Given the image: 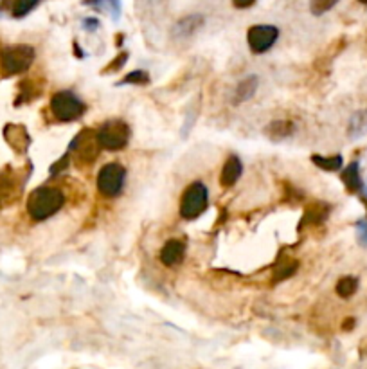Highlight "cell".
<instances>
[{
	"instance_id": "cell-25",
	"label": "cell",
	"mask_w": 367,
	"mask_h": 369,
	"mask_svg": "<svg viewBox=\"0 0 367 369\" xmlns=\"http://www.w3.org/2000/svg\"><path fill=\"white\" fill-rule=\"evenodd\" d=\"M149 83V74L146 70L137 69L133 72L126 74L125 78L119 82V85H148Z\"/></svg>"
},
{
	"instance_id": "cell-32",
	"label": "cell",
	"mask_w": 367,
	"mask_h": 369,
	"mask_svg": "<svg viewBox=\"0 0 367 369\" xmlns=\"http://www.w3.org/2000/svg\"><path fill=\"white\" fill-rule=\"evenodd\" d=\"M360 4H367V0H358Z\"/></svg>"
},
{
	"instance_id": "cell-24",
	"label": "cell",
	"mask_w": 367,
	"mask_h": 369,
	"mask_svg": "<svg viewBox=\"0 0 367 369\" xmlns=\"http://www.w3.org/2000/svg\"><path fill=\"white\" fill-rule=\"evenodd\" d=\"M367 130V112H356L349 121V136L360 137Z\"/></svg>"
},
{
	"instance_id": "cell-21",
	"label": "cell",
	"mask_w": 367,
	"mask_h": 369,
	"mask_svg": "<svg viewBox=\"0 0 367 369\" xmlns=\"http://www.w3.org/2000/svg\"><path fill=\"white\" fill-rule=\"evenodd\" d=\"M312 163L315 164L317 167L324 171H339L342 170L344 159L342 155H332V157H324V155H312Z\"/></svg>"
},
{
	"instance_id": "cell-1",
	"label": "cell",
	"mask_w": 367,
	"mask_h": 369,
	"mask_svg": "<svg viewBox=\"0 0 367 369\" xmlns=\"http://www.w3.org/2000/svg\"><path fill=\"white\" fill-rule=\"evenodd\" d=\"M65 206V194L52 186H40L28 197V213L33 220L43 221L55 216Z\"/></svg>"
},
{
	"instance_id": "cell-18",
	"label": "cell",
	"mask_w": 367,
	"mask_h": 369,
	"mask_svg": "<svg viewBox=\"0 0 367 369\" xmlns=\"http://www.w3.org/2000/svg\"><path fill=\"white\" fill-rule=\"evenodd\" d=\"M340 179H342L344 186L348 187V191H351V193L362 191L363 184H362V177H360V164L356 163V160L349 164V166L344 167Z\"/></svg>"
},
{
	"instance_id": "cell-16",
	"label": "cell",
	"mask_w": 367,
	"mask_h": 369,
	"mask_svg": "<svg viewBox=\"0 0 367 369\" xmlns=\"http://www.w3.org/2000/svg\"><path fill=\"white\" fill-rule=\"evenodd\" d=\"M295 126H293L292 121H285V119H279V121H272L270 125H266L265 128V136L269 137L270 141H283V139H288L290 136L293 133Z\"/></svg>"
},
{
	"instance_id": "cell-28",
	"label": "cell",
	"mask_w": 367,
	"mask_h": 369,
	"mask_svg": "<svg viewBox=\"0 0 367 369\" xmlns=\"http://www.w3.org/2000/svg\"><path fill=\"white\" fill-rule=\"evenodd\" d=\"M69 163H71V157H69V153H67V155L63 157V159H60L58 163L52 164V167H51L52 175H56V173H60V171H62V170H65V167L69 166Z\"/></svg>"
},
{
	"instance_id": "cell-14",
	"label": "cell",
	"mask_w": 367,
	"mask_h": 369,
	"mask_svg": "<svg viewBox=\"0 0 367 369\" xmlns=\"http://www.w3.org/2000/svg\"><path fill=\"white\" fill-rule=\"evenodd\" d=\"M328 216H329V206H328V204L315 202V204H312L310 207H306L305 216H303V221H301V227L320 226V224H324V220Z\"/></svg>"
},
{
	"instance_id": "cell-23",
	"label": "cell",
	"mask_w": 367,
	"mask_h": 369,
	"mask_svg": "<svg viewBox=\"0 0 367 369\" xmlns=\"http://www.w3.org/2000/svg\"><path fill=\"white\" fill-rule=\"evenodd\" d=\"M297 267H299L297 261H285V263H279L278 267H276V270H273V283H279V281L288 280L290 276L295 274Z\"/></svg>"
},
{
	"instance_id": "cell-7",
	"label": "cell",
	"mask_w": 367,
	"mask_h": 369,
	"mask_svg": "<svg viewBox=\"0 0 367 369\" xmlns=\"http://www.w3.org/2000/svg\"><path fill=\"white\" fill-rule=\"evenodd\" d=\"M125 180H126V170L118 163H110L105 164V166L99 170L98 173V191L106 197V199H115L119 197L125 187Z\"/></svg>"
},
{
	"instance_id": "cell-26",
	"label": "cell",
	"mask_w": 367,
	"mask_h": 369,
	"mask_svg": "<svg viewBox=\"0 0 367 369\" xmlns=\"http://www.w3.org/2000/svg\"><path fill=\"white\" fill-rule=\"evenodd\" d=\"M337 4H339V0H310V11L315 16H320L335 8Z\"/></svg>"
},
{
	"instance_id": "cell-22",
	"label": "cell",
	"mask_w": 367,
	"mask_h": 369,
	"mask_svg": "<svg viewBox=\"0 0 367 369\" xmlns=\"http://www.w3.org/2000/svg\"><path fill=\"white\" fill-rule=\"evenodd\" d=\"M40 2H42V0H13L11 15L15 16V18H24V16H28Z\"/></svg>"
},
{
	"instance_id": "cell-8",
	"label": "cell",
	"mask_w": 367,
	"mask_h": 369,
	"mask_svg": "<svg viewBox=\"0 0 367 369\" xmlns=\"http://www.w3.org/2000/svg\"><path fill=\"white\" fill-rule=\"evenodd\" d=\"M279 38V29L270 23H259V26H252L247 31V43L249 49L254 55H265L270 51Z\"/></svg>"
},
{
	"instance_id": "cell-34",
	"label": "cell",
	"mask_w": 367,
	"mask_h": 369,
	"mask_svg": "<svg viewBox=\"0 0 367 369\" xmlns=\"http://www.w3.org/2000/svg\"><path fill=\"white\" fill-rule=\"evenodd\" d=\"M366 194H367V189H366Z\"/></svg>"
},
{
	"instance_id": "cell-3",
	"label": "cell",
	"mask_w": 367,
	"mask_h": 369,
	"mask_svg": "<svg viewBox=\"0 0 367 369\" xmlns=\"http://www.w3.org/2000/svg\"><path fill=\"white\" fill-rule=\"evenodd\" d=\"M209 206V189L202 180H195L184 189L180 197V216L186 220H195L205 213Z\"/></svg>"
},
{
	"instance_id": "cell-31",
	"label": "cell",
	"mask_w": 367,
	"mask_h": 369,
	"mask_svg": "<svg viewBox=\"0 0 367 369\" xmlns=\"http://www.w3.org/2000/svg\"><path fill=\"white\" fill-rule=\"evenodd\" d=\"M256 4V0H232V6L236 9H249Z\"/></svg>"
},
{
	"instance_id": "cell-33",
	"label": "cell",
	"mask_w": 367,
	"mask_h": 369,
	"mask_svg": "<svg viewBox=\"0 0 367 369\" xmlns=\"http://www.w3.org/2000/svg\"><path fill=\"white\" fill-rule=\"evenodd\" d=\"M149 2H157V0H149Z\"/></svg>"
},
{
	"instance_id": "cell-19",
	"label": "cell",
	"mask_w": 367,
	"mask_h": 369,
	"mask_svg": "<svg viewBox=\"0 0 367 369\" xmlns=\"http://www.w3.org/2000/svg\"><path fill=\"white\" fill-rule=\"evenodd\" d=\"M83 6L98 9V11H108L113 20L121 16V0H83Z\"/></svg>"
},
{
	"instance_id": "cell-17",
	"label": "cell",
	"mask_w": 367,
	"mask_h": 369,
	"mask_svg": "<svg viewBox=\"0 0 367 369\" xmlns=\"http://www.w3.org/2000/svg\"><path fill=\"white\" fill-rule=\"evenodd\" d=\"M258 76H249V78L242 79L235 90V99H232L235 105H239V103H245L249 101V99H252L254 94L258 92Z\"/></svg>"
},
{
	"instance_id": "cell-29",
	"label": "cell",
	"mask_w": 367,
	"mask_h": 369,
	"mask_svg": "<svg viewBox=\"0 0 367 369\" xmlns=\"http://www.w3.org/2000/svg\"><path fill=\"white\" fill-rule=\"evenodd\" d=\"M356 231H358L360 241L367 243V218H363V220H360L358 224H356Z\"/></svg>"
},
{
	"instance_id": "cell-5",
	"label": "cell",
	"mask_w": 367,
	"mask_h": 369,
	"mask_svg": "<svg viewBox=\"0 0 367 369\" xmlns=\"http://www.w3.org/2000/svg\"><path fill=\"white\" fill-rule=\"evenodd\" d=\"M101 152V144H99L98 133L96 130H83L69 146V153H74V159L79 166H89L94 163Z\"/></svg>"
},
{
	"instance_id": "cell-9",
	"label": "cell",
	"mask_w": 367,
	"mask_h": 369,
	"mask_svg": "<svg viewBox=\"0 0 367 369\" xmlns=\"http://www.w3.org/2000/svg\"><path fill=\"white\" fill-rule=\"evenodd\" d=\"M22 194V179L15 171L6 170L0 173V207H8Z\"/></svg>"
},
{
	"instance_id": "cell-11",
	"label": "cell",
	"mask_w": 367,
	"mask_h": 369,
	"mask_svg": "<svg viewBox=\"0 0 367 369\" xmlns=\"http://www.w3.org/2000/svg\"><path fill=\"white\" fill-rule=\"evenodd\" d=\"M203 26V16L202 15H188L180 18L179 22L173 26L171 35L175 40H188L195 35L196 31H200Z\"/></svg>"
},
{
	"instance_id": "cell-13",
	"label": "cell",
	"mask_w": 367,
	"mask_h": 369,
	"mask_svg": "<svg viewBox=\"0 0 367 369\" xmlns=\"http://www.w3.org/2000/svg\"><path fill=\"white\" fill-rule=\"evenodd\" d=\"M243 173V164L238 155H231L223 163L222 173H220V184L223 187H232L239 180Z\"/></svg>"
},
{
	"instance_id": "cell-2",
	"label": "cell",
	"mask_w": 367,
	"mask_h": 369,
	"mask_svg": "<svg viewBox=\"0 0 367 369\" xmlns=\"http://www.w3.org/2000/svg\"><path fill=\"white\" fill-rule=\"evenodd\" d=\"M36 51L28 43H15V45L0 47V76L11 78L26 72L33 65Z\"/></svg>"
},
{
	"instance_id": "cell-20",
	"label": "cell",
	"mask_w": 367,
	"mask_h": 369,
	"mask_svg": "<svg viewBox=\"0 0 367 369\" xmlns=\"http://www.w3.org/2000/svg\"><path fill=\"white\" fill-rule=\"evenodd\" d=\"M335 290L339 297H342V299H349V297H353V295L356 294V290H358V280L353 276L340 277Z\"/></svg>"
},
{
	"instance_id": "cell-12",
	"label": "cell",
	"mask_w": 367,
	"mask_h": 369,
	"mask_svg": "<svg viewBox=\"0 0 367 369\" xmlns=\"http://www.w3.org/2000/svg\"><path fill=\"white\" fill-rule=\"evenodd\" d=\"M184 254H186V241L169 240L160 249V261L166 267H175V265H179L184 260Z\"/></svg>"
},
{
	"instance_id": "cell-30",
	"label": "cell",
	"mask_w": 367,
	"mask_h": 369,
	"mask_svg": "<svg viewBox=\"0 0 367 369\" xmlns=\"http://www.w3.org/2000/svg\"><path fill=\"white\" fill-rule=\"evenodd\" d=\"M83 28L86 29V31H96V29L99 28V20L98 18H85L83 20Z\"/></svg>"
},
{
	"instance_id": "cell-27",
	"label": "cell",
	"mask_w": 367,
	"mask_h": 369,
	"mask_svg": "<svg viewBox=\"0 0 367 369\" xmlns=\"http://www.w3.org/2000/svg\"><path fill=\"white\" fill-rule=\"evenodd\" d=\"M128 62V53H121V55L118 56V58L113 60V62H110L108 65H106V70L105 72H115V70L123 69V65Z\"/></svg>"
},
{
	"instance_id": "cell-6",
	"label": "cell",
	"mask_w": 367,
	"mask_h": 369,
	"mask_svg": "<svg viewBox=\"0 0 367 369\" xmlns=\"http://www.w3.org/2000/svg\"><path fill=\"white\" fill-rule=\"evenodd\" d=\"M98 133V139L101 148L110 150V152H118L128 144L130 139V126L128 123L121 119H112L106 121L96 130Z\"/></svg>"
},
{
	"instance_id": "cell-15",
	"label": "cell",
	"mask_w": 367,
	"mask_h": 369,
	"mask_svg": "<svg viewBox=\"0 0 367 369\" xmlns=\"http://www.w3.org/2000/svg\"><path fill=\"white\" fill-rule=\"evenodd\" d=\"M43 83L35 82V79H24L18 85V96H16L15 105H22V103L35 101L36 97L42 96Z\"/></svg>"
},
{
	"instance_id": "cell-4",
	"label": "cell",
	"mask_w": 367,
	"mask_h": 369,
	"mask_svg": "<svg viewBox=\"0 0 367 369\" xmlns=\"http://www.w3.org/2000/svg\"><path fill=\"white\" fill-rule=\"evenodd\" d=\"M86 105L71 90H60L51 97V114L60 123H71L85 114Z\"/></svg>"
},
{
	"instance_id": "cell-10",
	"label": "cell",
	"mask_w": 367,
	"mask_h": 369,
	"mask_svg": "<svg viewBox=\"0 0 367 369\" xmlns=\"http://www.w3.org/2000/svg\"><path fill=\"white\" fill-rule=\"evenodd\" d=\"M4 139L16 153H26L29 144H31V137H29L26 126L22 125H6Z\"/></svg>"
}]
</instances>
